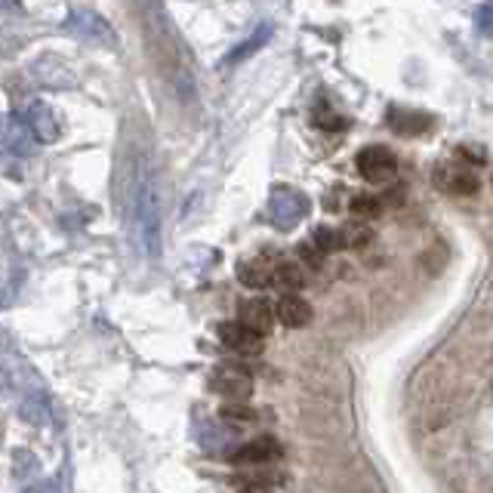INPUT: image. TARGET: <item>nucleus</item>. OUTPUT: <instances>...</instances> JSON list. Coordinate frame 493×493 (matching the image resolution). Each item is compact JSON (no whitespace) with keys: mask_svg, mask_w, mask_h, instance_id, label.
Here are the masks:
<instances>
[{"mask_svg":"<svg viewBox=\"0 0 493 493\" xmlns=\"http://www.w3.org/2000/svg\"><path fill=\"white\" fill-rule=\"evenodd\" d=\"M130 222L145 256L161 253V198L148 170H139L130 189Z\"/></svg>","mask_w":493,"mask_h":493,"instance_id":"f257e3e1","label":"nucleus"},{"mask_svg":"<svg viewBox=\"0 0 493 493\" xmlns=\"http://www.w3.org/2000/svg\"><path fill=\"white\" fill-rule=\"evenodd\" d=\"M65 25L74 37H81V41H87V44L108 46V50H114V46H117L114 28L108 25L105 15H99L96 10H87V6H72V10H68Z\"/></svg>","mask_w":493,"mask_h":493,"instance_id":"f03ea898","label":"nucleus"},{"mask_svg":"<svg viewBox=\"0 0 493 493\" xmlns=\"http://www.w3.org/2000/svg\"><path fill=\"white\" fill-rule=\"evenodd\" d=\"M309 210H311V203L309 198H305L302 192H296V189H275L271 192V201H269V216H271V222L278 225V229H293L296 222H302L305 216H309Z\"/></svg>","mask_w":493,"mask_h":493,"instance_id":"7ed1b4c3","label":"nucleus"},{"mask_svg":"<svg viewBox=\"0 0 493 493\" xmlns=\"http://www.w3.org/2000/svg\"><path fill=\"white\" fill-rule=\"evenodd\" d=\"M358 173H361L367 182H373V185H386V182H392L395 173H398V158L389 148H382V145H367L358 152Z\"/></svg>","mask_w":493,"mask_h":493,"instance_id":"20e7f679","label":"nucleus"},{"mask_svg":"<svg viewBox=\"0 0 493 493\" xmlns=\"http://www.w3.org/2000/svg\"><path fill=\"white\" fill-rule=\"evenodd\" d=\"M210 386H213V392L232 398V401H247L253 395V380L244 370H238V367H219Z\"/></svg>","mask_w":493,"mask_h":493,"instance_id":"39448f33","label":"nucleus"},{"mask_svg":"<svg viewBox=\"0 0 493 493\" xmlns=\"http://www.w3.org/2000/svg\"><path fill=\"white\" fill-rule=\"evenodd\" d=\"M25 123H28V130H31V136L37 139V143H44V145H50V143H56V139L62 136V130H59V117L56 112H53L46 102H35V105L25 112Z\"/></svg>","mask_w":493,"mask_h":493,"instance_id":"423d86ee","label":"nucleus"},{"mask_svg":"<svg viewBox=\"0 0 493 493\" xmlns=\"http://www.w3.org/2000/svg\"><path fill=\"white\" fill-rule=\"evenodd\" d=\"M219 340H222V346L238 351V355H260L262 351V336L247 330V327L238 324V320H229V324L219 327Z\"/></svg>","mask_w":493,"mask_h":493,"instance_id":"0eeeda50","label":"nucleus"},{"mask_svg":"<svg viewBox=\"0 0 493 493\" xmlns=\"http://www.w3.org/2000/svg\"><path fill=\"white\" fill-rule=\"evenodd\" d=\"M281 457V444L271 435L253 438V441L241 444L238 450L232 453L234 463H247V466H260V463H271V459Z\"/></svg>","mask_w":493,"mask_h":493,"instance_id":"6e6552de","label":"nucleus"},{"mask_svg":"<svg viewBox=\"0 0 493 493\" xmlns=\"http://www.w3.org/2000/svg\"><path fill=\"white\" fill-rule=\"evenodd\" d=\"M238 324H244L247 330L265 336L271 330V324H275V311H271V305L265 300H247V302H241V309H238Z\"/></svg>","mask_w":493,"mask_h":493,"instance_id":"1a4fd4ad","label":"nucleus"},{"mask_svg":"<svg viewBox=\"0 0 493 493\" xmlns=\"http://www.w3.org/2000/svg\"><path fill=\"white\" fill-rule=\"evenodd\" d=\"M275 315L284 327H291V330H300L311 320V305L302 300V296L296 293H284L275 305Z\"/></svg>","mask_w":493,"mask_h":493,"instance_id":"9d476101","label":"nucleus"},{"mask_svg":"<svg viewBox=\"0 0 493 493\" xmlns=\"http://www.w3.org/2000/svg\"><path fill=\"white\" fill-rule=\"evenodd\" d=\"M438 185H441L444 192L450 194H475L478 192V176L468 173L466 167H453V163H444V167H438Z\"/></svg>","mask_w":493,"mask_h":493,"instance_id":"9b49d317","label":"nucleus"},{"mask_svg":"<svg viewBox=\"0 0 493 493\" xmlns=\"http://www.w3.org/2000/svg\"><path fill=\"white\" fill-rule=\"evenodd\" d=\"M432 117L422 112H407V108H392L389 112V127H392L398 136H422V133L432 130Z\"/></svg>","mask_w":493,"mask_h":493,"instance_id":"f8f14e48","label":"nucleus"},{"mask_svg":"<svg viewBox=\"0 0 493 493\" xmlns=\"http://www.w3.org/2000/svg\"><path fill=\"white\" fill-rule=\"evenodd\" d=\"M271 271H275V265H269L265 260H247L238 265V281L250 291H262L271 284Z\"/></svg>","mask_w":493,"mask_h":493,"instance_id":"ddd939ff","label":"nucleus"},{"mask_svg":"<svg viewBox=\"0 0 493 493\" xmlns=\"http://www.w3.org/2000/svg\"><path fill=\"white\" fill-rule=\"evenodd\" d=\"M271 284L278 287V291L284 293H296L302 291L305 284V269L300 262H278L275 271H271Z\"/></svg>","mask_w":493,"mask_h":493,"instance_id":"4468645a","label":"nucleus"},{"mask_svg":"<svg viewBox=\"0 0 493 493\" xmlns=\"http://www.w3.org/2000/svg\"><path fill=\"white\" fill-rule=\"evenodd\" d=\"M19 413H22V419L31 422V426H46V422H50V417H53L50 401H46L44 395H28L25 401H22Z\"/></svg>","mask_w":493,"mask_h":493,"instance_id":"2eb2a0df","label":"nucleus"},{"mask_svg":"<svg viewBox=\"0 0 493 493\" xmlns=\"http://www.w3.org/2000/svg\"><path fill=\"white\" fill-rule=\"evenodd\" d=\"M269 37H271V25H269V22H265L262 28H256V35H253V37H247L244 44L234 46V50L229 53V56H225V65H234V62H244L247 56H253V53L260 50V46H262L265 41H269Z\"/></svg>","mask_w":493,"mask_h":493,"instance_id":"dca6fc26","label":"nucleus"},{"mask_svg":"<svg viewBox=\"0 0 493 493\" xmlns=\"http://www.w3.org/2000/svg\"><path fill=\"white\" fill-rule=\"evenodd\" d=\"M41 62H44V68H50V74H44L41 84H46V87H56V90L74 87V74L68 72L62 62H56V59H41Z\"/></svg>","mask_w":493,"mask_h":493,"instance_id":"f3484780","label":"nucleus"},{"mask_svg":"<svg viewBox=\"0 0 493 493\" xmlns=\"http://www.w3.org/2000/svg\"><path fill=\"white\" fill-rule=\"evenodd\" d=\"M351 213H355L358 219H377L380 213H382V201L377 198V194H355V198H351Z\"/></svg>","mask_w":493,"mask_h":493,"instance_id":"a211bd4d","label":"nucleus"},{"mask_svg":"<svg viewBox=\"0 0 493 493\" xmlns=\"http://www.w3.org/2000/svg\"><path fill=\"white\" fill-rule=\"evenodd\" d=\"M6 139L13 143L15 152H31V130L28 123H22L19 117H10V123H6Z\"/></svg>","mask_w":493,"mask_h":493,"instance_id":"6ab92c4d","label":"nucleus"},{"mask_svg":"<svg viewBox=\"0 0 493 493\" xmlns=\"http://www.w3.org/2000/svg\"><path fill=\"white\" fill-rule=\"evenodd\" d=\"M311 244H315L324 256H327V253H336V250L346 247V244H342V234L336 232V229H327V225L311 234Z\"/></svg>","mask_w":493,"mask_h":493,"instance_id":"aec40b11","label":"nucleus"},{"mask_svg":"<svg viewBox=\"0 0 493 493\" xmlns=\"http://www.w3.org/2000/svg\"><path fill=\"white\" fill-rule=\"evenodd\" d=\"M219 419H225V422H256V410H250L247 404H222V407H219Z\"/></svg>","mask_w":493,"mask_h":493,"instance_id":"412c9836","label":"nucleus"},{"mask_svg":"<svg viewBox=\"0 0 493 493\" xmlns=\"http://www.w3.org/2000/svg\"><path fill=\"white\" fill-rule=\"evenodd\" d=\"M13 463H15V478H31V475L41 468L37 457H31L28 450H15L13 453Z\"/></svg>","mask_w":493,"mask_h":493,"instance_id":"4be33fe9","label":"nucleus"},{"mask_svg":"<svg viewBox=\"0 0 493 493\" xmlns=\"http://www.w3.org/2000/svg\"><path fill=\"white\" fill-rule=\"evenodd\" d=\"M340 234H342V244L346 247H364L373 241V232L367 229V225H351V229L340 232Z\"/></svg>","mask_w":493,"mask_h":493,"instance_id":"5701e85b","label":"nucleus"},{"mask_svg":"<svg viewBox=\"0 0 493 493\" xmlns=\"http://www.w3.org/2000/svg\"><path fill=\"white\" fill-rule=\"evenodd\" d=\"M475 25H478V35H493V4L475 10Z\"/></svg>","mask_w":493,"mask_h":493,"instance_id":"b1692460","label":"nucleus"},{"mask_svg":"<svg viewBox=\"0 0 493 493\" xmlns=\"http://www.w3.org/2000/svg\"><path fill=\"white\" fill-rule=\"evenodd\" d=\"M300 256H302V260L309 262V265H315V269H318L320 262H324V253H320V250H318L315 244H311V241H305V244H300Z\"/></svg>","mask_w":493,"mask_h":493,"instance_id":"393cba45","label":"nucleus"},{"mask_svg":"<svg viewBox=\"0 0 493 493\" xmlns=\"http://www.w3.org/2000/svg\"><path fill=\"white\" fill-rule=\"evenodd\" d=\"M25 493H62V484L59 481H37V484H31Z\"/></svg>","mask_w":493,"mask_h":493,"instance_id":"a878e982","label":"nucleus"},{"mask_svg":"<svg viewBox=\"0 0 493 493\" xmlns=\"http://www.w3.org/2000/svg\"><path fill=\"white\" fill-rule=\"evenodd\" d=\"M241 493H269L265 488H247V490H241Z\"/></svg>","mask_w":493,"mask_h":493,"instance_id":"bb28decb","label":"nucleus"}]
</instances>
